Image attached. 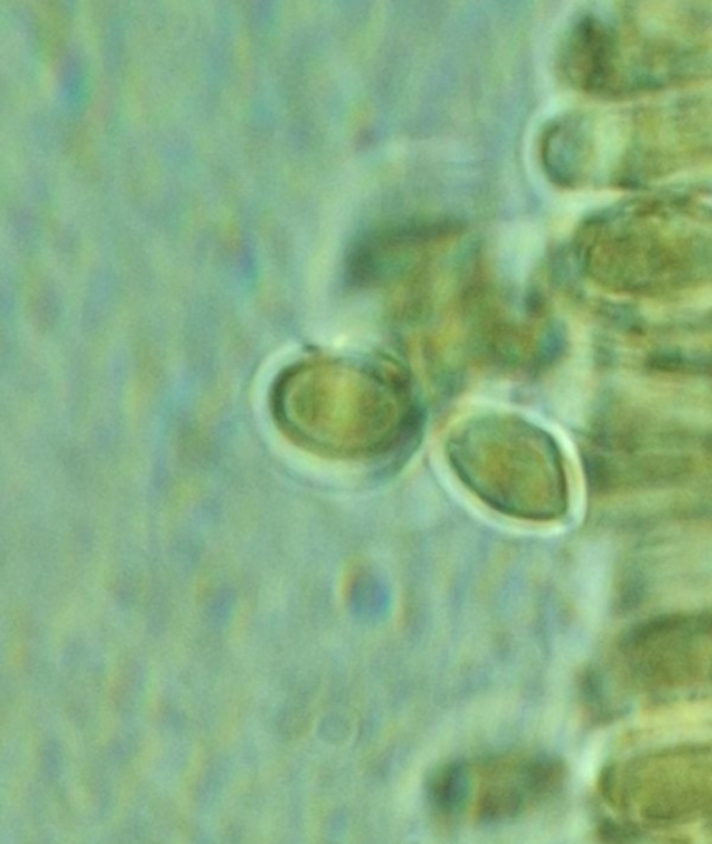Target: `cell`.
<instances>
[{
	"label": "cell",
	"mask_w": 712,
	"mask_h": 844,
	"mask_svg": "<svg viewBox=\"0 0 712 844\" xmlns=\"http://www.w3.org/2000/svg\"><path fill=\"white\" fill-rule=\"evenodd\" d=\"M282 429L310 451L371 457L398 444L413 408L398 381L345 362H309L282 376L274 396Z\"/></svg>",
	"instance_id": "1"
},
{
	"label": "cell",
	"mask_w": 712,
	"mask_h": 844,
	"mask_svg": "<svg viewBox=\"0 0 712 844\" xmlns=\"http://www.w3.org/2000/svg\"><path fill=\"white\" fill-rule=\"evenodd\" d=\"M449 447L455 472L493 510L518 516L538 512L533 482L541 469L534 462L549 451L533 427L506 416L472 419L452 434Z\"/></svg>",
	"instance_id": "2"
}]
</instances>
